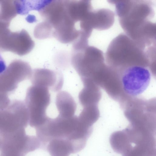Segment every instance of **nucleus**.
<instances>
[{
  "label": "nucleus",
  "mask_w": 156,
  "mask_h": 156,
  "mask_svg": "<svg viewBox=\"0 0 156 156\" xmlns=\"http://www.w3.org/2000/svg\"><path fill=\"white\" fill-rule=\"evenodd\" d=\"M30 79L33 85L44 87L55 92L61 89L63 82V77L59 73L44 68L34 69Z\"/></svg>",
  "instance_id": "9"
},
{
  "label": "nucleus",
  "mask_w": 156,
  "mask_h": 156,
  "mask_svg": "<svg viewBox=\"0 0 156 156\" xmlns=\"http://www.w3.org/2000/svg\"><path fill=\"white\" fill-rule=\"evenodd\" d=\"M17 14L14 0H0V21L10 23Z\"/></svg>",
  "instance_id": "12"
},
{
  "label": "nucleus",
  "mask_w": 156,
  "mask_h": 156,
  "mask_svg": "<svg viewBox=\"0 0 156 156\" xmlns=\"http://www.w3.org/2000/svg\"><path fill=\"white\" fill-rule=\"evenodd\" d=\"M38 12L51 28L52 37L61 43H73L82 35V18L71 0H47Z\"/></svg>",
  "instance_id": "1"
},
{
  "label": "nucleus",
  "mask_w": 156,
  "mask_h": 156,
  "mask_svg": "<svg viewBox=\"0 0 156 156\" xmlns=\"http://www.w3.org/2000/svg\"><path fill=\"white\" fill-rule=\"evenodd\" d=\"M35 45L34 41L25 29L11 31L7 37L5 51L22 56L29 53Z\"/></svg>",
  "instance_id": "8"
},
{
  "label": "nucleus",
  "mask_w": 156,
  "mask_h": 156,
  "mask_svg": "<svg viewBox=\"0 0 156 156\" xmlns=\"http://www.w3.org/2000/svg\"><path fill=\"white\" fill-rule=\"evenodd\" d=\"M29 122L24 102L17 100L11 101L6 108L0 110V136L2 139L25 130Z\"/></svg>",
  "instance_id": "4"
},
{
  "label": "nucleus",
  "mask_w": 156,
  "mask_h": 156,
  "mask_svg": "<svg viewBox=\"0 0 156 156\" xmlns=\"http://www.w3.org/2000/svg\"><path fill=\"white\" fill-rule=\"evenodd\" d=\"M6 68L5 62L0 54V74L4 72Z\"/></svg>",
  "instance_id": "14"
},
{
  "label": "nucleus",
  "mask_w": 156,
  "mask_h": 156,
  "mask_svg": "<svg viewBox=\"0 0 156 156\" xmlns=\"http://www.w3.org/2000/svg\"><path fill=\"white\" fill-rule=\"evenodd\" d=\"M30 75V69L26 62L20 59L13 60L0 74V93H12L19 83L29 79Z\"/></svg>",
  "instance_id": "7"
},
{
  "label": "nucleus",
  "mask_w": 156,
  "mask_h": 156,
  "mask_svg": "<svg viewBox=\"0 0 156 156\" xmlns=\"http://www.w3.org/2000/svg\"><path fill=\"white\" fill-rule=\"evenodd\" d=\"M114 2L120 24L126 34L134 40L148 37L154 34L155 14L151 1H121Z\"/></svg>",
  "instance_id": "2"
},
{
  "label": "nucleus",
  "mask_w": 156,
  "mask_h": 156,
  "mask_svg": "<svg viewBox=\"0 0 156 156\" xmlns=\"http://www.w3.org/2000/svg\"><path fill=\"white\" fill-rule=\"evenodd\" d=\"M55 103L58 116L63 118H69L74 115L76 108V103L72 96L68 92L64 91L57 94Z\"/></svg>",
  "instance_id": "10"
},
{
  "label": "nucleus",
  "mask_w": 156,
  "mask_h": 156,
  "mask_svg": "<svg viewBox=\"0 0 156 156\" xmlns=\"http://www.w3.org/2000/svg\"><path fill=\"white\" fill-rule=\"evenodd\" d=\"M44 149L48 151L51 156H69L71 154L79 152L71 142L57 139L50 140Z\"/></svg>",
  "instance_id": "11"
},
{
  "label": "nucleus",
  "mask_w": 156,
  "mask_h": 156,
  "mask_svg": "<svg viewBox=\"0 0 156 156\" xmlns=\"http://www.w3.org/2000/svg\"><path fill=\"white\" fill-rule=\"evenodd\" d=\"M17 14L25 15L30 11L37 10L38 1L29 0H14Z\"/></svg>",
  "instance_id": "13"
},
{
  "label": "nucleus",
  "mask_w": 156,
  "mask_h": 156,
  "mask_svg": "<svg viewBox=\"0 0 156 156\" xmlns=\"http://www.w3.org/2000/svg\"><path fill=\"white\" fill-rule=\"evenodd\" d=\"M48 89L32 85L27 90L24 102L29 113V124L35 129L43 124L49 117L46 113L50 103Z\"/></svg>",
  "instance_id": "5"
},
{
  "label": "nucleus",
  "mask_w": 156,
  "mask_h": 156,
  "mask_svg": "<svg viewBox=\"0 0 156 156\" xmlns=\"http://www.w3.org/2000/svg\"><path fill=\"white\" fill-rule=\"evenodd\" d=\"M91 132L90 126L74 115L69 118L48 117L39 127L37 133L44 144L53 139L63 140L73 144L80 151L85 146Z\"/></svg>",
  "instance_id": "3"
},
{
  "label": "nucleus",
  "mask_w": 156,
  "mask_h": 156,
  "mask_svg": "<svg viewBox=\"0 0 156 156\" xmlns=\"http://www.w3.org/2000/svg\"><path fill=\"white\" fill-rule=\"evenodd\" d=\"M2 139L1 137L0 136V150L2 147Z\"/></svg>",
  "instance_id": "15"
},
{
  "label": "nucleus",
  "mask_w": 156,
  "mask_h": 156,
  "mask_svg": "<svg viewBox=\"0 0 156 156\" xmlns=\"http://www.w3.org/2000/svg\"><path fill=\"white\" fill-rule=\"evenodd\" d=\"M151 73L148 68L141 65L128 66L123 71L121 83L126 94L135 97L143 93L148 87Z\"/></svg>",
  "instance_id": "6"
},
{
  "label": "nucleus",
  "mask_w": 156,
  "mask_h": 156,
  "mask_svg": "<svg viewBox=\"0 0 156 156\" xmlns=\"http://www.w3.org/2000/svg\"><path fill=\"white\" fill-rule=\"evenodd\" d=\"M128 138H129V137H128ZM129 140V141H130V142H132H132H133V141H132V140H131V141L130 140Z\"/></svg>",
  "instance_id": "16"
}]
</instances>
